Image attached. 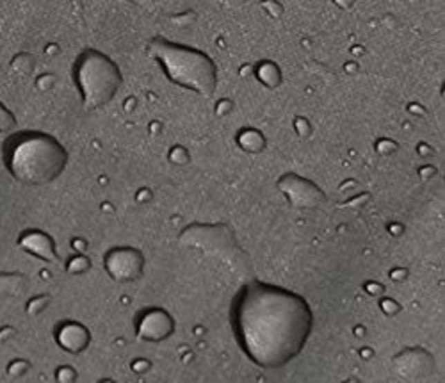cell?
Segmentation results:
<instances>
[{
	"mask_svg": "<svg viewBox=\"0 0 445 383\" xmlns=\"http://www.w3.org/2000/svg\"><path fill=\"white\" fill-rule=\"evenodd\" d=\"M231 324L240 350L253 364L278 369L303 351L314 314L303 296L253 280L237 296Z\"/></svg>",
	"mask_w": 445,
	"mask_h": 383,
	"instance_id": "1",
	"label": "cell"
},
{
	"mask_svg": "<svg viewBox=\"0 0 445 383\" xmlns=\"http://www.w3.org/2000/svg\"><path fill=\"white\" fill-rule=\"evenodd\" d=\"M6 165L18 182L46 185L59 177L68 165L66 148L43 132H23L6 144Z\"/></svg>",
	"mask_w": 445,
	"mask_h": 383,
	"instance_id": "2",
	"label": "cell"
},
{
	"mask_svg": "<svg viewBox=\"0 0 445 383\" xmlns=\"http://www.w3.org/2000/svg\"><path fill=\"white\" fill-rule=\"evenodd\" d=\"M146 52L162 66L164 73L171 82L205 98L214 95L218 72L214 61L207 54L164 38L151 39Z\"/></svg>",
	"mask_w": 445,
	"mask_h": 383,
	"instance_id": "3",
	"label": "cell"
},
{
	"mask_svg": "<svg viewBox=\"0 0 445 383\" xmlns=\"http://www.w3.org/2000/svg\"><path fill=\"white\" fill-rule=\"evenodd\" d=\"M182 246L202 250L207 257L223 262L228 270L240 278L253 277V264L248 253L237 245L236 234L228 225L194 223L185 227L178 236Z\"/></svg>",
	"mask_w": 445,
	"mask_h": 383,
	"instance_id": "4",
	"label": "cell"
},
{
	"mask_svg": "<svg viewBox=\"0 0 445 383\" xmlns=\"http://www.w3.org/2000/svg\"><path fill=\"white\" fill-rule=\"evenodd\" d=\"M73 75L82 95L84 111H97L107 106L116 97L123 82L118 64L98 50H86L80 54L73 68Z\"/></svg>",
	"mask_w": 445,
	"mask_h": 383,
	"instance_id": "5",
	"label": "cell"
},
{
	"mask_svg": "<svg viewBox=\"0 0 445 383\" xmlns=\"http://www.w3.org/2000/svg\"><path fill=\"white\" fill-rule=\"evenodd\" d=\"M105 270L116 282H135L144 271L143 253L135 248H114L105 255Z\"/></svg>",
	"mask_w": 445,
	"mask_h": 383,
	"instance_id": "6",
	"label": "cell"
},
{
	"mask_svg": "<svg viewBox=\"0 0 445 383\" xmlns=\"http://www.w3.org/2000/svg\"><path fill=\"white\" fill-rule=\"evenodd\" d=\"M278 187L285 194L290 205L296 209H317L326 202L324 193L314 182L292 175V173L283 175L278 182Z\"/></svg>",
	"mask_w": 445,
	"mask_h": 383,
	"instance_id": "7",
	"label": "cell"
},
{
	"mask_svg": "<svg viewBox=\"0 0 445 383\" xmlns=\"http://www.w3.org/2000/svg\"><path fill=\"white\" fill-rule=\"evenodd\" d=\"M173 330H175V321L162 308H150V310L141 312L138 324H135L138 339L146 342L166 341L173 333Z\"/></svg>",
	"mask_w": 445,
	"mask_h": 383,
	"instance_id": "8",
	"label": "cell"
},
{
	"mask_svg": "<svg viewBox=\"0 0 445 383\" xmlns=\"http://www.w3.org/2000/svg\"><path fill=\"white\" fill-rule=\"evenodd\" d=\"M394 369L406 380H422L435 371V358L422 348H412L395 355Z\"/></svg>",
	"mask_w": 445,
	"mask_h": 383,
	"instance_id": "9",
	"label": "cell"
},
{
	"mask_svg": "<svg viewBox=\"0 0 445 383\" xmlns=\"http://www.w3.org/2000/svg\"><path fill=\"white\" fill-rule=\"evenodd\" d=\"M55 341L68 353L79 355L89 346L91 335L84 324L77 323V321H66L55 328Z\"/></svg>",
	"mask_w": 445,
	"mask_h": 383,
	"instance_id": "10",
	"label": "cell"
},
{
	"mask_svg": "<svg viewBox=\"0 0 445 383\" xmlns=\"http://www.w3.org/2000/svg\"><path fill=\"white\" fill-rule=\"evenodd\" d=\"M18 246L23 252L30 253L36 259H41L45 262L57 261V250L55 243L48 234L41 230H26L18 239Z\"/></svg>",
	"mask_w": 445,
	"mask_h": 383,
	"instance_id": "11",
	"label": "cell"
},
{
	"mask_svg": "<svg viewBox=\"0 0 445 383\" xmlns=\"http://www.w3.org/2000/svg\"><path fill=\"white\" fill-rule=\"evenodd\" d=\"M26 289V278L18 273H0V299L20 296Z\"/></svg>",
	"mask_w": 445,
	"mask_h": 383,
	"instance_id": "12",
	"label": "cell"
},
{
	"mask_svg": "<svg viewBox=\"0 0 445 383\" xmlns=\"http://www.w3.org/2000/svg\"><path fill=\"white\" fill-rule=\"evenodd\" d=\"M240 148H244L246 152H261L264 148V136L258 131H253V129H244L243 132L237 138Z\"/></svg>",
	"mask_w": 445,
	"mask_h": 383,
	"instance_id": "13",
	"label": "cell"
},
{
	"mask_svg": "<svg viewBox=\"0 0 445 383\" xmlns=\"http://www.w3.org/2000/svg\"><path fill=\"white\" fill-rule=\"evenodd\" d=\"M256 77H258L261 82H264L267 88H276V86L280 84V80H282V75H280V70H278L276 64L269 63V61L258 64V68H256Z\"/></svg>",
	"mask_w": 445,
	"mask_h": 383,
	"instance_id": "14",
	"label": "cell"
},
{
	"mask_svg": "<svg viewBox=\"0 0 445 383\" xmlns=\"http://www.w3.org/2000/svg\"><path fill=\"white\" fill-rule=\"evenodd\" d=\"M66 270L68 273L72 274L88 273V271L91 270V261H89L86 255H82V253H77V255L70 257V261L66 262Z\"/></svg>",
	"mask_w": 445,
	"mask_h": 383,
	"instance_id": "15",
	"label": "cell"
},
{
	"mask_svg": "<svg viewBox=\"0 0 445 383\" xmlns=\"http://www.w3.org/2000/svg\"><path fill=\"white\" fill-rule=\"evenodd\" d=\"M15 125H17V120L11 114V111L6 109L4 104H0V134L13 131Z\"/></svg>",
	"mask_w": 445,
	"mask_h": 383,
	"instance_id": "16",
	"label": "cell"
},
{
	"mask_svg": "<svg viewBox=\"0 0 445 383\" xmlns=\"http://www.w3.org/2000/svg\"><path fill=\"white\" fill-rule=\"evenodd\" d=\"M48 301H50L48 296H36V298H32L29 303H27V312H29V314H39V312L48 305Z\"/></svg>",
	"mask_w": 445,
	"mask_h": 383,
	"instance_id": "17",
	"label": "cell"
},
{
	"mask_svg": "<svg viewBox=\"0 0 445 383\" xmlns=\"http://www.w3.org/2000/svg\"><path fill=\"white\" fill-rule=\"evenodd\" d=\"M26 371H29V364H27L26 360H15V362L9 364L8 367L9 376H15V378L26 375Z\"/></svg>",
	"mask_w": 445,
	"mask_h": 383,
	"instance_id": "18",
	"label": "cell"
},
{
	"mask_svg": "<svg viewBox=\"0 0 445 383\" xmlns=\"http://www.w3.org/2000/svg\"><path fill=\"white\" fill-rule=\"evenodd\" d=\"M55 378L59 380V382H73V380L77 378V373L73 367L63 366L57 369V373H55Z\"/></svg>",
	"mask_w": 445,
	"mask_h": 383,
	"instance_id": "19",
	"label": "cell"
},
{
	"mask_svg": "<svg viewBox=\"0 0 445 383\" xmlns=\"http://www.w3.org/2000/svg\"><path fill=\"white\" fill-rule=\"evenodd\" d=\"M262 6H264L269 13L273 15V17H280V13H282V6L278 4L276 0H264V4Z\"/></svg>",
	"mask_w": 445,
	"mask_h": 383,
	"instance_id": "20",
	"label": "cell"
},
{
	"mask_svg": "<svg viewBox=\"0 0 445 383\" xmlns=\"http://www.w3.org/2000/svg\"><path fill=\"white\" fill-rule=\"evenodd\" d=\"M381 307L383 310H386L388 314H394V312L397 310V305H395L392 299H385V301H381Z\"/></svg>",
	"mask_w": 445,
	"mask_h": 383,
	"instance_id": "21",
	"label": "cell"
},
{
	"mask_svg": "<svg viewBox=\"0 0 445 383\" xmlns=\"http://www.w3.org/2000/svg\"><path fill=\"white\" fill-rule=\"evenodd\" d=\"M129 2H132V4L139 6V8L150 9L151 6H153V2H155V0H129Z\"/></svg>",
	"mask_w": 445,
	"mask_h": 383,
	"instance_id": "22",
	"label": "cell"
},
{
	"mask_svg": "<svg viewBox=\"0 0 445 383\" xmlns=\"http://www.w3.org/2000/svg\"><path fill=\"white\" fill-rule=\"evenodd\" d=\"M150 367V364L148 362H141V360H138V362L132 366V369L135 371V373H146V369Z\"/></svg>",
	"mask_w": 445,
	"mask_h": 383,
	"instance_id": "23",
	"label": "cell"
},
{
	"mask_svg": "<svg viewBox=\"0 0 445 383\" xmlns=\"http://www.w3.org/2000/svg\"><path fill=\"white\" fill-rule=\"evenodd\" d=\"M73 248H75V250H84L86 248V243L82 239L73 241Z\"/></svg>",
	"mask_w": 445,
	"mask_h": 383,
	"instance_id": "24",
	"label": "cell"
},
{
	"mask_svg": "<svg viewBox=\"0 0 445 383\" xmlns=\"http://www.w3.org/2000/svg\"><path fill=\"white\" fill-rule=\"evenodd\" d=\"M244 0H227V4L228 6H239V4H243Z\"/></svg>",
	"mask_w": 445,
	"mask_h": 383,
	"instance_id": "25",
	"label": "cell"
}]
</instances>
